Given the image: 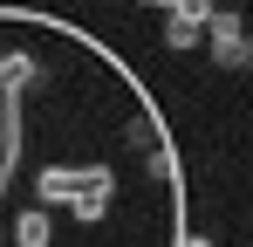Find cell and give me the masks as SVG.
<instances>
[{
	"label": "cell",
	"instance_id": "cell-1",
	"mask_svg": "<svg viewBox=\"0 0 253 247\" xmlns=\"http://www.w3.org/2000/svg\"><path fill=\"white\" fill-rule=\"evenodd\" d=\"M206 41H212V62H219V69L253 62V41H247V28H240V14H206Z\"/></svg>",
	"mask_w": 253,
	"mask_h": 247
},
{
	"label": "cell",
	"instance_id": "cell-2",
	"mask_svg": "<svg viewBox=\"0 0 253 247\" xmlns=\"http://www.w3.org/2000/svg\"><path fill=\"white\" fill-rule=\"evenodd\" d=\"M76 220H103L110 213V165H83V192H76Z\"/></svg>",
	"mask_w": 253,
	"mask_h": 247
},
{
	"label": "cell",
	"instance_id": "cell-3",
	"mask_svg": "<svg viewBox=\"0 0 253 247\" xmlns=\"http://www.w3.org/2000/svg\"><path fill=\"white\" fill-rule=\"evenodd\" d=\"M76 192H83V172H69V165H48L42 179H35V199H42V213H48V206H69Z\"/></svg>",
	"mask_w": 253,
	"mask_h": 247
},
{
	"label": "cell",
	"instance_id": "cell-4",
	"mask_svg": "<svg viewBox=\"0 0 253 247\" xmlns=\"http://www.w3.org/2000/svg\"><path fill=\"white\" fill-rule=\"evenodd\" d=\"M199 41H206V21L199 14H171L165 21V48H199Z\"/></svg>",
	"mask_w": 253,
	"mask_h": 247
},
{
	"label": "cell",
	"instance_id": "cell-5",
	"mask_svg": "<svg viewBox=\"0 0 253 247\" xmlns=\"http://www.w3.org/2000/svg\"><path fill=\"white\" fill-rule=\"evenodd\" d=\"M14 241H21V247H48V213H42V206H21V220H14Z\"/></svg>",
	"mask_w": 253,
	"mask_h": 247
},
{
	"label": "cell",
	"instance_id": "cell-6",
	"mask_svg": "<svg viewBox=\"0 0 253 247\" xmlns=\"http://www.w3.org/2000/svg\"><path fill=\"white\" fill-rule=\"evenodd\" d=\"M28 76H35V62H28V55H0V89H7V96H21Z\"/></svg>",
	"mask_w": 253,
	"mask_h": 247
},
{
	"label": "cell",
	"instance_id": "cell-7",
	"mask_svg": "<svg viewBox=\"0 0 253 247\" xmlns=\"http://www.w3.org/2000/svg\"><path fill=\"white\" fill-rule=\"evenodd\" d=\"M144 7H158V14H199V21L212 14V0H144Z\"/></svg>",
	"mask_w": 253,
	"mask_h": 247
},
{
	"label": "cell",
	"instance_id": "cell-8",
	"mask_svg": "<svg viewBox=\"0 0 253 247\" xmlns=\"http://www.w3.org/2000/svg\"><path fill=\"white\" fill-rule=\"evenodd\" d=\"M151 172H158V179H171V172H178V158H171L165 144H151Z\"/></svg>",
	"mask_w": 253,
	"mask_h": 247
},
{
	"label": "cell",
	"instance_id": "cell-9",
	"mask_svg": "<svg viewBox=\"0 0 253 247\" xmlns=\"http://www.w3.org/2000/svg\"><path fill=\"white\" fill-rule=\"evenodd\" d=\"M178 247H212V241H206V234H185V241H178Z\"/></svg>",
	"mask_w": 253,
	"mask_h": 247
}]
</instances>
